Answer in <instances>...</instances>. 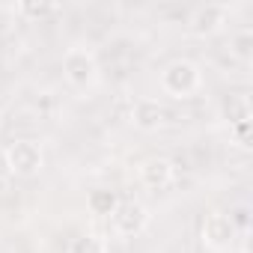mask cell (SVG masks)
<instances>
[{
	"mask_svg": "<svg viewBox=\"0 0 253 253\" xmlns=\"http://www.w3.org/2000/svg\"><path fill=\"white\" fill-rule=\"evenodd\" d=\"M54 9H57L54 3H18V12L27 15V18H45V15H51Z\"/></svg>",
	"mask_w": 253,
	"mask_h": 253,
	"instance_id": "11",
	"label": "cell"
},
{
	"mask_svg": "<svg viewBox=\"0 0 253 253\" xmlns=\"http://www.w3.org/2000/svg\"><path fill=\"white\" fill-rule=\"evenodd\" d=\"M131 119H134V125H137L140 131H158L161 125L167 122V110H164V104H158L155 98H140V101L134 104Z\"/></svg>",
	"mask_w": 253,
	"mask_h": 253,
	"instance_id": "8",
	"label": "cell"
},
{
	"mask_svg": "<svg viewBox=\"0 0 253 253\" xmlns=\"http://www.w3.org/2000/svg\"><path fill=\"white\" fill-rule=\"evenodd\" d=\"M69 253H107V244H104V238L86 232V235H78L69 244Z\"/></svg>",
	"mask_w": 253,
	"mask_h": 253,
	"instance_id": "10",
	"label": "cell"
},
{
	"mask_svg": "<svg viewBox=\"0 0 253 253\" xmlns=\"http://www.w3.org/2000/svg\"><path fill=\"white\" fill-rule=\"evenodd\" d=\"M9 173L21 176V179H30L42 170L45 164V155H42V146L36 140H15L6 146V155H3Z\"/></svg>",
	"mask_w": 253,
	"mask_h": 253,
	"instance_id": "3",
	"label": "cell"
},
{
	"mask_svg": "<svg viewBox=\"0 0 253 253\" xmlns=\"http://www.w3.org/2000/svg\"><path fill=\"white\" fill-rule=\"evenodd\" d=\"M63 75H66L69 86L84 92L98 81V63L86 48H69L63 54Z\"/></svg>",
	"mask_w": 253,
	"mask_h": 253,
	"instance_id": "1",
	"label": "cell"
},
{
	"mask_svg": "<svg viewBox=\"0 0 253 253\" xmlns=\"http://www.w3.org/2000/svg\"><path fill=\"white\" fill-rule=\"evenodd\" d=\"M86 206H89L92 214H107V217H110L113 209L119 206V197H116V191H110V188H95V191H89Z\"/></svg>",
	"mask_w": 253,
	"mask_h": 253,
	"instance_id": "9",
	"label": "cell"
},
{
	"mask_svg": "<svg viewBox=\"0 0 253 253\" xmlns=\"http://www.w3.org/2000/svg\"><path fill=\"white\" fill-rule=\"evenodd\" d=\"M0 125H3V110H0Z\"/></svg>",
	"mask_w": 253,
	"mask_h": 253,
	"instance_id": "14",
	"label": "cell"
},
{
	"mask_svg": "<svg viewBox=\"0 0 253 253\" xmlns=\"http://www.w3.org/2000/svg\"><path fill=\"white\" fill-rule=\"evenodd\" d=\"M110 223H113V229H116L119 235L131 238V235H140V232L146 229L149 211H146V206L137 203V200H119V206H116L113 214H110Z\"/></svg>",
	"mask_w": 253,
	"mask_h": 253,
	"instance_id": "4",
	"label": "cell"
},
{
	"mask_svg": "<svg viewBox=\"0 0 253 253\" xmlns=\"http://www.w3.org/2000/svg\"><path fill=\"white\" fill-rule=\"evenodd\" d=\"M173 173H176V167H173L170 158H146L140 164V182L146 188H152V191L167 188L173 182Z\"/></svg>",
	"mask_w": 253,
	"mask_h": 253,
	"instance_id": "7",
	"label": "cell"
},
{
	"mask_svg": "<svg viewBox=\"0 0 253 253\" xmlns=\"http://www.w3.org/2000/svg\"><path fill=\"white\" fill-rule=\"evenodd\" d=\"M226 15H229V6L226 3H206V6H197L191 12V21H188V30L194 36H211L217 33L223 24H226Z\"/></svg>",
	"mask_w": 253,
	"mask_h": 253,
	"instance_id": "6",
	"label": "cell"
},
{
	"mask_svg": "<svg viewBox=\"0 0 253 253\" xmlns=\"http://www.w3.org/2000/svg\"><path fill=\"white\" fill-rule=\"evenodd\" d=\"M232 134H235V140H238V146H250V119H241V122H235L232 125Z\"/></svg>",
	"mask_w": 253,
	"mask_h": 253,
	"instance_id": "13",
	"label": "cell"
},
{
	"mask_svg": "<svg viewBox=\"0 0 253 253\" xmlns=\"http://www.w3.org/2000/svg\"><path fill=\"white\" fill-rule=\"evenodd\" d=\"M232 45H235V54H238L241 60H247V57H250V45H253V33H250V30H244V33H238Z\"/></svg>",
	"mask_w": 253,
	"mask_h": 253,
	"instance_id": "12",
	"label": "cell"
},
{
	"mask_svg": "<svg viewBox=\"0 0 253 253\" xmlns=\"http://www.w3.org/2000/svg\"><path fill=\"white\" fill-rule=\"evenodd\" d=\"M203 75L191 60H173L164 72H161V89L173 98H188L191 92H197Z\"/></svg>",
	"mask_w": 253,
	"mask_h": 253,
	"instance_id": "2",
	"label": "cell"
},
{
	"mask_svg": "<svg viewBox=\"0 0 253 253\" xmlns=\"http://www.w3.org/2000/svg\"><path fill=\"white\" fill-rule=\"evenodd\" d=\"M238 229L232 223V217L226 211H209L206 220H203V241L211 247V250H226L232 241H235Z\"/></svg>",
	"mask_w": 253,
	"mask_h": 253,
	"instance_id": "5",
	"label": "cell"
}]
</instances>
